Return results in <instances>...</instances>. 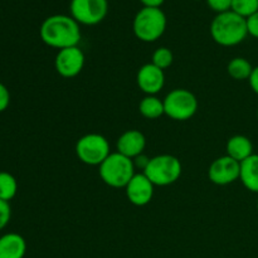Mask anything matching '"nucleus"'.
Masks as SVG:
<instances>
[{
    "mask_svg": "<svg viewBox=\"0 0 258 258\" xmlns=\"http://www.w3.org/2000/svg\"><path fill=\"white\" fill-rule=\"evenodd\" d=\"M101 179L111 188H126L135 175L133 159L120 153H111L100 166Z\"/></svg>",
    "mask_w": 258,
    "mask_h": 258,
    "instance_id": "20e7f679",
    "label": "nucleus"
},
{
    "mask_svg": "<svg viewBox=\"0 0 258 258\" xmlns=\"http://www.w3.org/2000/svg\"><path fill=\"white\" fill-rule=\"evenodd\" d=\"M207 4L212 10L219 13H224L231 10L232 0H207Z\"/></svg>",
    "mask_w": 258,
    "mask_h": 258,
    "instance_id": "5701e85b",
    "label": "nucleus"
},
{
    "mask_svg": "<svg viewBox=\"0 0 258 258\" xmlns=\"http://www.w3.org/2000/svg\"><path fill=\"white\" fill-rule=\"evenodd\" d=\"M163 102L165 115L175 121L189 120L198 110V100L194 93L185 88H175L170 91Z\"/></svg>",
    "mask_w": 258,
    "mask_h": 258,
    "instance_id": "423d86ee",
    "label": "nucleus"
},
{
    "mask_svg": "<svg viewBox=\"0 0 258 258\" xmlns=\"http://www.w3.org/2000/svg\"><path fill=\"white\" fill-rule=\"evenodd\" d=\"M226 150L227 155L231 156L232 159L237 160L238 163H242L247 158L253 155V144L247 136L236 135L232 136L227 141Z\"/></svg>",
    "mask_w": 258,
    "mask_h": 258,
    "instance_id": "2eb2a0df",
    "label": "nucleus"
},
{
    "mask_svg": "<svg viewBox=\"0 0 258 258\" xmlns=\"http://www.w3.org/2000/svg\"><path fill=\"white\" fill-rule=\"evenodd\" d=\"M247 22V30H248V35H252L253 38L258 39V12L254 13L253 15L248 17L246 19Z\"/></svg>",
    "mask_w": 258,
    "mask_h": 258,
    "instance_id": "393cba45",
    "label": "nucleus"
},
{
    "mask_svg": "<svg viewBox=\"0 0 258 258\" xmlns=\"http://www.w3.org/2000/svg\"><path fill=\"white\" fill-rule=\"evenodd\" d=\"M85 53L78 45L58 50L54 59L55 71L64 78H73L82 72L85 67Z\"/></svg>",
    "mask_w": 258,
    "mask_h": 258,
    "instance_id": "1a4fd4ad",
    "label": "nucleus"
},
{
    "mask_svg": "<svg viewBox=\"0 0 258 258\" xmlns=\"http://www.w3.org/2000/svg\"><path fill=\"white\" fill-rule=\"evenodd\" d=\"M154 186L155 185L149 180L145 174H135L130 183L126 185V197L134 206L144 207L153 199Z\"/></svg>",
    "mask_w": 258,
    "mask_h": 258,
    "instance_id": "9b49d317",
    "label": "nucleus"
},
{
    "mask_svg": "<svg viewBox=\"0 0 258 258\" xmlns=\"http://www.w3.org/2000/svg\"><path fill=\"white\" fill-rule=\"evenodd\" d=\"M257 117H258V108H257Z\"/></svg>",
    "mask_w": 258,
    "mask_h": 258,
    "instance_id": "c756f323",
    "label": "nucleus"
},
{
    "mask_svg": "<svg viewBox=\"0 0 258 258\" xmlns=\"http://www.w3.org/2000/svg\"><path fill=\"white\" fill-rule=\"evenodd\" d=\"M211 35L214 42L223 47L239 44L248 35L246 19L232 10L219 13L211 23Z\"/></svg>",
    "mask_w": 258,
    "mask_h": 258,
    "instance_id": "f03ea898",
    "label": "nucleus"
},
{
    "mask_svg": "<svg viewBox=\"0 0 258 258\" xmlns=\"http://www.w3.org/2000/svg\"><path fill=\"white\" fill-rule=\"evenodd\" d=\"M10 105V92L4 83L0 82V113L4 112Z\"/></svg>",
    "mask_w": 258,
    "mask_h": 258,
    "instance_id": "b1692460",
    "label": "nucleus"
},
{
    "mask_svg": "<svg viewBox=\"0 0 258 258\" xmlns=\"http://www.w3.org/2000/svg\"><path fill=\"white\" fill-rule=\"evenodd\" d=\"M143 3L144 7H149V8H160L161 5L164 4L165 0H140Z\"/></svg>",
    "mask_w": 258,
    "mask_h": 258,
    "instance_id": "cd10ccee",
    "label": "nucleus"
},
{
    "mask_svg": "<svg viewBox=\"0 0 258 258\" xmlns=\"http://www.w3.org/2000/svg\"><path fill=\"white\" fill-rule=\"evenodd\" d=\"M39 35L45 44L60 50L78 45L81 28L71 15L54 14L45 18L40 25Z\"/></svg>",
    "mask_w": 258,
    "mask_h": 258,
    "instance_id": "f257e3e1",
    "label": "nucleus"
},
{
    "mask_svg": "<svg viewBox=\"0 0 258 258\" xmlns=\"http://www.w3.org/2000/svg\"><path fill=\"white\" fill-rule=\"evenodd\" d=\"M239 180L252 193H258V154H253L241 163Z\"/></svg>",
    "mask_w": 258,
    "mask_h": 258,
    "instance_id": "dca6fc26",
    "label": "nucleus"
},
{
    "mask_svg": "<svg viewBox=\"0 0 258 258\" xmlns=\"http://www.w3.org/2000/svg\"><path fill=\"white\" fill-rule=\"evenodd\" d=\"M136 82L144 93L148 96H155L163 90L165 85V75L163 70L154 66L153 63H148L139 70Z\"/></svg>",
    "mask_w": 258,
    "mask_h": 258,
    "instance_id": "f8f14e48",
    "label": "nucleus"
},
{
    "mask_svg": "<svg viewBox=\"0 0 258 258\" xmlns=\"http://www.w3.org/2000/svg\"><path fill=\"white\" fill-rule=\"evenodd\" d=\"M10 218H12V208L9 202L0 199V231H3L9 224Z\"/></svg>",
    "mask_w": 258,
    "mask_h": 258,
    "instance_id": "4be33fe9",
    "label": "nucleus"
},
{
    "mask_svg": "<svg viewBox=\"0 0 258 258\" xmlns=\"http://www.w3.org/2000/svg\"><path fill=\"white\" fill-rule=\"evenodd\" d=\"M18 193V181L13 174L0 171V199L10 202Z\"/></svg>",
    "mask_w": 258,
    "mask_h": 258,
    "instance_id": "6ab92c4d",
    "label": "nucleus"
},
{
    "mask_svg": "<svg viewBox=\"0 0 258 258\" xmlns=\"http://www.w3.org/2000/svg\"><path fill=\"white\" fill-rule=\"evenodd\" d=\"M253 66L251 64L248 59L243 57H236L228 63V67H227V72L231 76L233 80L236 81H243V80H249L252 75V71H253Z\"/></svg>",
    "mask_w": 258,
    "mask_h": 258,
    "instance_id": "a211bd4d",
    "label": "nucleus"
},
{
    "mask_svg": "<svg viewBox=\"0 0 258 258\" xmlns=\"http://www.w3.org/2000/svg\"><path fill=\"white\" fill-rule=\"evenodd\" d=\"M257 211H258V201H257Z\"/></svg>",
    "mask_w": 258,
    "mask_h": 258,
    "instance_id": "c85d7f7f",
    "label": "nucleus"
},
{
    "mask_svg": "<svg viewBox=\"0 0 258 258\" xmlns=\"http://www.w3.org/2000/svg\"><path fill=\"white\" fill-rule=\"evenodd\" d=\"M146 146V139L143 133L138 130H127L117 139L116 148L117 153L127 156L130 159H135L136 156L144 154Z\"/></svg>",
    "mask_w": 258,
    "mask_h": 258,
    "instance_id": "ddd939ff",
    "label": "nucleus"
},
{
    "mask_svg": "<svg viewBox=\"0 0 258 258\" xmlns=\"http://www.w3.org/2000/svg\"><path fill=\"white\" fill-rule=\"evenodd\" d=\"M241 163L224 155L216 159L208 169V178L212 183L217 185H228L239 179Z\"/></svg>",
    "mask_w": 258,
    "mask_h": 258,
    "instance_id": "9d476101",
    "label": "nucleus"
},
{
    "mask_svg": "<svg viewBox=\"0 0 258 258\" xmlns=\"http://www.w3.org/2000/svg\"><path fill=\"white\" fill-rule=\"evenodd\" d=\"M76 154L83 164L100 166L111 154L110 144L100 134H87L76 144Z\"/></svg>",
    "mask_w": 258,
    "mask_h": 258,
    "instance_id": "0eeeda50",
    "label": "nucleus"
},
{
    "mask_svg": "<svg viewBox=\"0 0 258 258\" xmlns=\"http://www.w3.org/2000/svg\"><path fill=\"white\" fill-rule=\"evenodd\" d=\"M71 17L85 25H96L102 22L108 12L107 0H71Z\"/></svg>",
    "mask_w": 258,
    "mask_h": 258,
    "instance_id": "6e6552de",
    "label": "nucleus"
},
{
    "mask_svg": "<svg viewBox=\"0 0 258 258\" xmlns=\"http://www.w3.org/2000/svg\"><path fill=\"white\" fill-rule=\"evenodd\" d=\"M248 82H249V86H251L252 91H253L256 95H258V66L257 67H254L253 71H252V75L251 77H249Z\"/></svg>",
    "mask_w": 258,
    "mask_h": 258,
    "instance_id": "bb28decb",
    "label": "nucleus"
},
{
    "mask_svg": "<svg viewBox=\"0 0 258 258\" xmlns=\"http://www.w3.org/2000/svg\"><path fill=\"white\" fill-rule=\"evenodd\" d=\"M166 15L161 8L143 7L134 18L133 29L141 42L151 43L158 40L166 29Z\"/></svg>",
    "mask_w": 258,
    "mask_h": 258,
    "instance_id": "7ed1b4c3",
    "label": "nucleus"
},
{
    "mask_svg": "<svg viewBox=\"0 0 258 258\" xmlns=\"http://www.w3.org/2000/svg\"><path fill=\"white\" fill-rule=\"evenodd\" d=\"M139 111H140L144 117L149 118V120H155V118L165 115L164 102L156 96H146V97H144L141 100L140 105H139Z\"/></svg>",
    "mask_w": 258,
    "mask_h": 258,
    "instance_id": "f3484780",
    "label": "nucleus"
},
{
    "mask_svg": "<svg viewBox=\"0 0 258 258\" xmlns=\"http://www.w3.org/2000/svg\"><path fill=\"white\" fill-rule=\"evenodd\" d=\"M174 55L169 48L166 47H160L153 53V64L156 66L160 70H166V68L170 67L173 64Z\"/></svg>",
    "mask_w": 258,
    "mask_h": 258,
    "instance_id": "412c9836",
    "label": "nucleus"
},
{
    "mask_svg": "<svg viewBox=\"0 0 258 258\" xmlns=\"http://www.w3.org/2000/svg\"><path fill=\"white\" fill-rule=\"evenodd\" d=\"M27 242L18 233H7L0 237V258H24Z\"/></svg>",
    "mask_w": 258,
    "mask_h": 258,
    "instance_id": "4468645a",
    "label": "nucleus"
},
{
    "mask_svg": "<svg viewBox=\"0 0 258 258\" xmlns=\"http://www.w3.org/2000/svg\"><path fill=\"white\" fill-rule=\"evenodd\" d=\"M151 158H148V156L145 155V154H141V155L136 156L135 159H133L134 161V165H135V169L136 168H140L141 170H145L146 166H148L149 161H150Z\"/></svg>",
    "mask_w": 258,
    "mask_h": 258,
    "instance_id": "a878e982",
    "label": "nucleus"
},
{
    "mask_svg": "<svg viewBox=\"0 0 258 258\" xmlns=\"http://www.w3.org/2000/svg\"><path fill=\"white\" fill-rule=\"evenodd\" d=\"M181 170L183 168L178 158L169 154H163L151 158L143 173L154 185L166 186L179 180Z\"/></svg>",
    "mask_w": 258,
    "mask_h": 258,
    "instance_id": "39448f33",
    "label": "nucleus"
},
{
    "mask_svg": "<svg viewBox=\"0 0 258 258\" xmlns=\"http://www.w3.org/2000/svg\"><path fill=\"white\" fill-rule=\"evenodd\" d=\"M231 10L247 19L258 12V0H232Z\"/></svg>",
    "mask_w": 258,
    "mask_h": 258,
    "instance_id": "aec40b11",
    "label": "nucleus"
}]
</instances>
